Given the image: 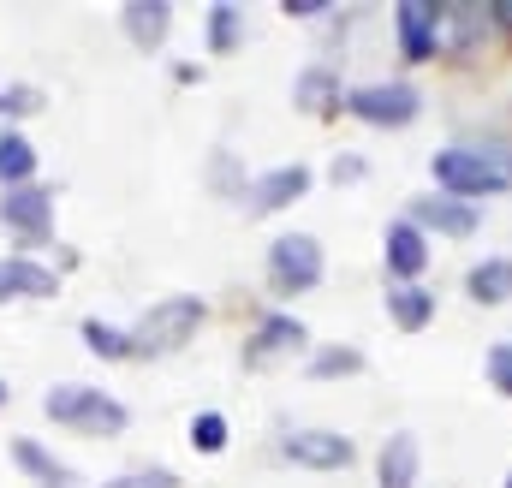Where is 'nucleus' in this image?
Wrapping results in <instances>:
<instances>
[{
	"instance_id": "obj_1",
	"label": "nucleus",
	"mask_w": 512,
	"mask_h": 488,
	"mask_svg": "<svg viewBox=\"0 0 512 488\" xmlns=\"http://www.w3.org/2000/svg\"><path fill=\"white\" fill-rule=\"evenodd\" d=\"M435 191L477 203V197H507L512 191V143H447L429 155Z\"/></svg>"
},
{
	"instance_id": "obj_2",
	"label": "nucleus",
	"mask_w": 512,
	"mask_h": 488,
	"mask_svg": "<svg viewBox=\"0 0 512 488\" xmlns=\"http://www.w3.org/2000/svg\"><path fill=\"white\" fill-rule=\"evenodd\" d=\"M42 417L54 429H72V435H90V441H114L131 429V405L114 399L108 387H90V381H54L42 393Z\"/></svg>"
},
{
	"instance_id": "obj_3",
	"label": "nucleus",
	"mask_w": 512,
	"mask_h": 488,
	"mask_svg": "<svg viewBox=\"0 0 512 488\" xmlns=\"http://www.w3.org/2000/svg\"><path fill=\"white\" fill-rule=\"evenodd\" d=\"M203 322H209V304H203L197 292H167V298H155V304L131 322L137 358H173V352H185Z\"/></svg>"
},
{
	"instance_id": "obj_4",
	"label": "nucleus",
	"mask_w": 512,
	"mask_h": 488,
	"mask_svg": "<svg viewBox=\"0 0 512 488\" xmlns=\"http://www.w3.org/2000/svg\"><path fill=\"white\" fill-rule=\"evenodd\" d=\"M262 268H268V292H274V298H304V292L322 286V274H328V250H322L316 233H274V239H268V256H262Z\"/></svg>"
},
{
	"instance_id": "obj_5",
	"label": "nucleus",
	"mask_w": 512,
	"mask_h": 488,
	"mask_svg": "<svg viewBox=\"0 0 512 488\" xmlns=\"http://www.w3.org/2000/svg\"><path fill=\"white\" fill-rule=\"evenodd\" d=\"M0 227L18 239V256H36L54 239V185H18V191H0Z\"/></svg>"
},
{
	"instance_id": "obj_6",
	"label": "nucleus",
	"mask_w": 512,
	"mask_h": 488,
	"mask_svg": "<svg viewBox=\"0 0 512 488\" xmlns=\"http://www.w3.org/2000/svg\"><path fill=\"white\" fill-rule=\"evenodd\" d=\"M346 114L358 125H376V131H399L423 114V90L411 78H387V84H352L346 90Z\"/></svg>"
},
{
	"instance_id": "obj_7",
	"label": "nucleus",
	"mask_w": 512,
	"mask_h": 488,
	"mask_svg": "<svg viewBox=\"0 0 512 488\" xmlns=\"http://www.w3.org/2000/svg\"><path fill=\"white\" fill-rule=\"evenodd\" d=\"M310 185H316V173L304 167V161H280V167H268V173H251V191H245V215L251 221H268V215H286L292 203H304L310 197Z\"/></svg>"
},
{
	"instance_id": "obj_8",
	"label": "nucleus",
	"mask_w": 512,
	"mask_h": 488,
	"mask_svg": "<svg viewBox=\"0 0 512 488\" xmlns=\"http://www.w3.org/2000/svg\"><path fill=\"white\" fill-rule=\"evenodd\" d=\"M304 346H310V328L292 310H262L239 358H245V369H268V364H280V358H298Z\"/></svg>"
},
{
	"instance_id": "obj_9",
	"label": "nucleus",
	"mask_w": 512,
	"mask_h": 488,
	"mask_svg": "<svg viewBox=\"0 0 512 488\" xmlns=\"http://www.w3.org/2000/svg\"><path fill=\"white\" fill-rule=\"evenodd\" d=\"M393 36H399V54L411 66L435 60L447 48V6H429V0H405L393 6Z\"/></svg>"
},
{
	"instance_id": "obj_10",
	"label": "nucleus",
	"mask_w": 512,
	"mask_h": 488,
	"mask_svg": "<svg viewBox=\"0 0 512 488\" xmlns=\"http://www.w3.org/2000/svg\"><path fill=\"white\" fill-rule=\"evenodd\" d=\"M280 459L298 471H346L358 459V441L340 429H292V435H280Z\"/></svg>"
},
{
	"instance_id": "obj_11",
	"label": "nucleus",
	"mask_w": 512,
	"mask_h": 488,
	"mask_svg": "<svg viewBox=\"0 0 512 488\" xmlns=\"http://www.w3.org/2000/svg\"><path fill=\"white\" fill-rule=\"evenodd\" d=\"M405 221H411V227H423L429 239H435V233H441V239H471V233L483 227L477 203H459V197H447V191L411 197V203H405Z\"/></svg>"
},
{
	"instance_id": "obj_12",
	"label": "nucleus",
	"mask_w": 512,
	"mask_h": 488,
	"mask_svg": "<svg viewBox=\"0 0 512 488\" xmlns=\"http://www.w3.org/2000/svg\"><path fill=\"white\" fill-rule=\"evenodd\" d=\"M36 298H60V268L42 256H0V310L6 304H36Z\"/></svg>"
},
{
	"instance_id": "obj_13",
	"label": "nucleus",
	"mask_w": 512,
	"mask_h": 488,
	"mask_svg": "<svg viewBox=\"0 0 512 488\" xmlns=\"http://www.w3.org/2000/svg\"><path fill=\"white\" fill-rule=\"evenodd\" d=\"M429 256H435V244L423 227H411L405 215L399 221H387L382 233V268H387V286H417V274L429 268Z\"/></svg>"
},
{
	"instance_id": "obj_14",
	"label": "nucleus",
	"mask_w": 512,
	"mask_h": 488,
	"mask_svg": "<svg viewBox=\"0 0 512 488\" xmlns=\"http://www.w3.org/2000/svg\"><path fill=\"white\" fill-rule=\"evenodd\" d=\"M292 108L310 114V120H334V114H346V84H340V72H334L328 60H310V66L292 78Z\"/></svg>"
},
{
	"instance_id": "obj_15",
	"label": "nucleus",
	"mask_w": 512,
	"mask_h": 488,
	"mask_svg": "<svg viewBox=\"0 0 512 488\" xmlns=\"http://www.w3.org/2000/svg\"><path fill=\"white\" fill-rule=\"evenodd\" d=\"M6 459H12L36 488H84V477H78L66 459H54V447H42L36 435H12V441H6Z\"/></svg>"
},
{
	"instance_id": "obj_16",
	"label": "nucleus",
	"mask_w": 512,
	"mask_h": 488,
	"mask_svg": "<svg viewBox=\"0 0 512 488\" xmlns=\"http://www.w3.org/2000/svg\"><path fill=\"white\" fill-rule=\"evenodd\" d=\"M120 30L137 54H161L173 36V6L167 0H126L120 6Z\"/></svg>"
},
{
	"instance_id": "obj_17",
	"label": "nucleus",
	"mask_w": 512,
	"mask_h": 488,
	"mask_svg": "<svg viewBox=\"0 0 512 488\" xmlns=\"http://www.w3.org/2000/svg\"><path fill=\"white\" fill-rule=\"evenodd\" d=\"M423 477V441L411 429H393L376 453V488H417Z\"/></svg>"
},
{
	"instance_id": "obj_18",
	"label": "nucleus",
	"mask_w": 512,
	"mask_h": 488,
	"mask_svg": "<svg viewBox=\"0 0 512 488\" xmlns=\"http://www.w3.org/2000/svg\"><path fill=\"white\" fill-rule=\"evenodd\" d=\"M465 298L483 304V310H501L512 304V256H483L465 268Z\"/></svg>"
},
{
	"instance_id": "obj_19",
	"label": "nucleus",
	"mask_w": 512,
	"mask_h": 488,
	"mask_svg": "<svg viewBox=\"0 0 512 488\" xmlns=\"http://www.w3.org/2000/svg\"><path fill=\"white\" fill-rule=\"evenodd\" d=\"M382 304H387V322H393L399 334H423V328L435 322V292H429L423 280H417V286H387Z\"/></svg>"
},
{
	"instance_id": "obj_20",
	"label": "nucleus",
	"mask_w": 512,
	"mask_h": 488,
	"mask_svg": "<svg viewBox=\"0 0 512 488\" xmlns=\"http://www.w3.org/2000/svg\"><path fill=\"white\" fill-rule=\"evenodd\" d=\"M36 143L18 131V125H0V191H18V185H36Z\"/></svg>"
},
{
	"instance_id": "obj_21",
	"label": "nucleus",
	"mask_w": 512,
	"mask_h": 488,
	"mask_svg": "<svg viewBox=\"0 0 512 488\" xmlns=\"http://www.w3.org/2000/svg\"><path fill=\"white\" fill-rule=\"evenodd\" d=\"M78 340H84V352L102 358V364H131V358H137L131 328H114V322H102V316H84V322H78Z\"/></svg>"
},
{
	"instance_id": "obj_22",
	"label": "nucleus",
	"mask_w": 512,
	"mask_h": 488,
	"mask_svg": "<svg viewBox=\"0 0 512 488\" xmlns=\"http://www.w3.org/2000/svg\"><path fill=\"white\" fill-rule=\"evenodd\" d=\"M245 36H251L245 6L215 0V6H209V18H203V42H209V54H239V48H245Z\"/></svg>"
},
{
	"instance_id": "obj_23",
	"label": "nucleus",
	"mask_w": 512,
	"mask_h": 488,
	"mask_svg": "<svg viewBox=\"0 0 512 488\" xmlns=\"http://www.w3.org/2000/svg\"><path fill=\"white\" fill-rule=\"evenodd\" d=\"M364 352L358 346H316L310 352V364H304V375L310 381H346V375H364Z\"/></svg>"
},
{
	"instance_id": "obj_24",
	"label": "nucleus",
	"mask_w": 512,
	"mask_h": 488,
	"mask_svg": "<svg viewBox=\"0 0 512 488\" xmlns=\"http://www.w3.org/2000/svg\"><path fill=\"white\" fill-rule=\"evenodd\" d=\"M42 108H48V90H42V84H30V78H12V84L0 90V125L36 120Z\"/></svg>"
},
{
	"instance_id": "obj_25",
	"label": "nucleus",
	"mask_w": 512,
	"mask_h": 488,
	"mask_svg": "<svg viewBox=\"0 0 512 488\" xmlns=\"http://www.w3.org/2000/svg\"><path fill=\"white\" fill-rule=\"evenodd\" d=\"M185 441H191L203 459L227 453V441H233V423H227V411H197V417L185 423Z\"/></svg>"
},
{
	"instance_id": "obj_26",
	"label": "nucleus",
	"mask_w": 512,
	"mask_h": 488,
	"mask_svg": "<svg viewBox=\"0 0 512 488\" xmlns=\"http://www.w3.org/2000/svg\"><path fill=\"white\" fill-rule=\"evenodd\" d=\"M209 185H215L227 203H245V191H251V179L239 173V161H233L227 149H215V161H209Z\"/></svg>"
},
{
	"instance_id": "obj_27",
	"label": "nucleus",
	"mask_w": 512,
	"mask_h": 488,
	"mask_svg": "<svg viewBox=\"0 0 512 488\" xmlns=\"http://www.w3.org/2000/svg\"><path fill=\"white\" fill-rule=\"evenodd\" d=\"M483 30H489V24H483L477 6H447V48H471Z\"/></svg>"
},
{
	"instance_id": "obj_28",
	"label": "nucleus",
	"mask_w": 512,
	"mask_h": 488,
	"mask_svg": "<svg viewBox=\"0 0 512 488\" xmlns=\"http://www.w3.org/2000/svg\"><path fill=\"white\" fill-rule=\"evenodd\" d=\"M483 375H489V387L512 399V340H495L489 352H483Z\"/></svg>"
},
{
	"instance_id": "obj_29",
	"label": "nucleus",
	"mask_w": 512,
	"mask_h": 488,
	"mask_svg": "<svg viewBox=\"0 0 512 488\" xmlns=\"http://www.w3.org/2000/svg\"><path fill=\"white\" fill-rule=\"evenodd\" d=\"M364 173H370L364 155H334V161H328V179H334V185H358Z\"/></svg>"
},
{
	"instance_id": "obj_30",
	"label": "nucleus",
	"mask_w": 512,
	"mask_h": 488,
	"mask_svg": "<svg viewBox=\"0 0 512 488\" xmlns=\"http://www.w3.org/2000/svg\"><path fill=\"white\" fill-rule=\"evenodd\" d=\"M137 488H185V483H179V471H167V465H143V471H137Z\"/></svg>"
},
{
	"instance_id": "obj_31",
	"label": "nucleus",
	"mask_w": 512,
	"mask_h": 488,
	"mask_svg": "<svg viewBox=\"0 0 512 488\" xmlns=\"http://www.w3.org/2000/svg\"><path fill=\"white\" fill-rule=\"evenodd\" d=\"M328 6H334V0H280V12H286V18H304V24H310V18H322Z\"/></svg>"
},
{
	"instance_id": "obj_32",
	"label": "nucleus",
	"mask_w": 512,
	"mask_h": 488,
	"mask_svg": "<svg viewBox=\"0 0 512 488\" xmlns=\"http://www.w3.org/2000/svg\"><path fill=\"white\" fill-rule=\"evenodd\" d=\"M173 84H203V66L197 60H173Z\"/></svg>"
},
{
	"instance_id": "obj_33",
	"label": "nucleus",
	"mask_w": 512,
	"mask_h": 488,
	"mask_svg": "<svg viewBox=\"0 0 512 488\" xmlns=\"http://www.w3.org/2000/svg\"><path fill=\"white\" fill-rule=\"evenodd\" d=\"M102 488H137V471H126V477H108Z\"/></svg>"
},
{
	"instance_id": "obj_34",
	"label": "nucleus",
	"mask_w": 512,
	"mask_h": 488,
	"mask_svg": "<svg viewBox=\"0 0 512 488\" xmlns=\"http://www.w3.org/2000/svg\"><path fill=\"white\" fill-rule=\"evenodd\" d=\"M495 24H507V30H512V0H501V6H495Z\"/></svg>"
},
{
	"instance_id": "obj_35",
	"label": "nucleus",
	"mask_w": 512,
	"mask_h": 488,
	"mask_svg": "<svg viewBox=\"0 0 512 488\" xmlns=\"http://www.w3.org/2000/svg\"><path fill=\"white\" fill-rule=\"evenodd\" d=\"M0 405H12V387H6V375H0Z\"/></svg>"
},
{
	"instance_id": "obj_36",
	"label": "nucleus",
	"mask_w": 512,
	"mask_h": 488,
	"mask_svg": "<svg viewBox=\"0 0 512 488\" xmlns=\"http://www.w3.org/2000/svg\"><path fill=\"white\" fill-rule=\"evenodd\" d=\"M501 488H512V471H507V483H501Z\"/></svg>"
},
{
	"instance_id": "obj_37",
	"label": "nucleus",
	"mask_w": 512,
	"mask_h": 488,
	"mask_svg": "<svg viewBox=\"0 0 512 488\" xmlns=\"http://www.w3.org/2000/svg\"><path fill=\"white\" fill-rule=\"evenodd\" d=\"M0 90H6V84H0Z\"/></svg>"
}]
</instances>
